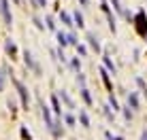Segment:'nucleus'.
I'll use <instances>...</instances> for the list:
<instances>
[{
    "mask_svg": "<svg viewBox=\"0 0 147 140\" xmlns=\"http://www.w3.org/2000/svg\"><path fill=\"white\" fill-rule=\"evenodd\" d=\"M43 119H45V125H47V129H49V132H51V129H53V119H51V113H49V108L47 106H45V104H43Z\"/></svg>",
    "mask_w": 147,
    "mask_h": 140,
    "instance_id": "nucleus-3",
    "label": "nucleus"
},
{
    "mask_svg": "<svg viewBox=\"0 0 147 140\" xmlns=\"http://www.w3.org/2000/svg\"><path fill=\"white\" fill-rule=\"evenodd\" d=\"M113 140H124V138H119V136H115V138H113Z\"/></svg>",
    "mask_w": 147,
    "mask_h": 140,
    "instance_id": "nucleus-17",
    "label": "nucleus"
},
{
    "mask_svg": "<svg viewBox=\"0 0 147 140\" xmlns=\"http://www.w3.org/2000/svg\"><path fill=\"white\" fill-rule=\"evenodd\" d=\"M81 96H83V100H85V104H92V98H90L88 89H81Z\"/></svg>",
    "mask_w": 147,
    "mask_h": 140,
    "instance_id": "nucleus-11",
    "label": "nucleus"
},
{
    "mask_svg": "<svg viewBox=\"0 0 147 140\" xmlns=\"http://www.w3.org/2000/svg\"><path fill=\"white\" fill-rule=\"evenodd\" d=\"M51 106H53V111H55V115H62V108H60L58 96H51Z\"/></svg>",
    "mask_w": 147,
    "mask_h": 140,
    "instance_id": "nucleus-6",
    "label": "nucleus"
},
{
    "mask_svg": "<svg viewBox=\"0 0 147 140\" xmlns=\"http://www.w3.org/2000/svg\"><path fill=\"white\" fill-rule=\"evenodd\" d=\"M128 104H132L134 111H139V98H136V93H130L128 96Z\"/></svg>",
    "mask_w": 147,
    "mask_h": 140,
    "instance_id": "nucleus-5",
    "label": "nucleus"
},
{
    "mask_svg": "<svg viewBox=\"0 0 147 140\" xmlns=\"http://www.w3.org/2000/svg\"><path fill=\"white\" fill-rule=\"evenodd\" d=\"M4 81H7V70H0V91L4 89Z\"/></svg>",
    "mask_w": 147,
    "mask_h": 140,
    "instance_id": "nucleus-10",
    "label": "nucleus"
},
{
    "mask_svg": "<svg viewBox=\"0 0 147 140\" xmlns=\"http://www.w3.org/2000/svg\"><path fill=\"white\" fill-rule=\"evenodd\" d=\"M141 140H147V132H143V136H141Z\"/></svg>",
    "mask_w": 147,
    "mask_h": 140,
    "instance_id": "nucleus-16",
    "label": "nucleus"
},
{
    "mask_svg": "<svg viewBox=\"0 0 147 140\" xmlns=\"http://www.w3.org/2000/svg\"><path fill=\"white\" fill-rule=\"evenodd\" d=\"M7 51H9V55H11V57L15 55V53H17V49H15V45H13L11 41H9V43H7Z\"/></svg>",
    "mask_w": 147,
    "mask_h": 140,
    "instance_id": "nucleus-9",
    "label": "nucleus"
},
{
    "mask_svg": "<svg viewBox=\"0 0 147 140\" xmlns=\"http://www.w3.org/2000/svg\"><path fill=\"white\" fill-rule=\"evenodd\" d=\"M24 57H26V64H28V68H32V70H34V72H36V74H40V68H38V64L34 62V59H32V55H30L28 51L24 53Z\"/></svg>",
    "mask_w": 147,
    "mask_h": 140,
    "instance_id": "nucleus-4",
    "label": "nucleus"
},
{
    "mask_svg": "<svg viewBox=\"0 0 147 140\" xmlns=\"http://www.w3.org/2000/svg\"><path fill=\"white\" fill-rule=\"evenodd\" d=\"M22 136H24V138H28V140H30V132H28V129H26V127H22Z\"/></svg>",
    "mask_w": 147,
    "mask_h": 140,
    "instance_id": "nucleus-15",
    "label": "nucleus"
},
{
    "mask_svg": "<svg viewBox=\"0 0 147 140\" xmlns=\"http://www.w3.org/2000/svg\"><path fill=\"white\" fill-rule=\"evenodd\" d=\"M90 43H92V47L96 49V51H98V43H96V38L92 36V34H90Z\"/></svg>",
    "mask_w": 147,
    "mask_h": 140,
    "instance_id": "nucleus-14",
    "label": "nucleus"
},
{
    "mask_svg": "<svg viewBox=\"0 0 147 140\" xmlns=\"http://www.w3.org/2000/svg\"><path fill=\"white\" fill-rule=\"evenodd\" d=\"M79 119H81V123H83V127H90V119H88V115H85L83 111L79 113Z\"/></svg>",
    "mask_w": 147,
    "mask_h": 140,
    "instance_id": "nucleus-7",
    "label": "nucleus"
},
{
    "mask_svg": "<svg viewBox=\"0 0 147 140\" xmlns=\"http://www.w3.org/2000/svg\"><path fill=\"white\" fill-rule=\"evenodd\" d=\"M64 121H66V123H68V125H70V127H73V125H75V119H73V117H70V115H64Z\"/></svg>",
    "mask_w": 147,
    "mask_h": 140,
    "instance_id": "nucleus-13",
    "label": "nucleus"
},
{
    "mask_svg": "<svg viewBox=\"0 0 147 140\" xmlns=\"http://www.w3.org/2000/svg\"><path fill=\"white\" fill-rule=\"evenodd\" d=\"M58 41H60V45H62V47H64V45H66V43H68V38H66V36H64V34H62V32H60V34H58Z\"/></svg>",
    "mask_w": 147,
    "mask_h": 140,
    "instance_id": "nucleus-12",
    "label": "nucleus"
},
{
    "mask_svg": "<svg viewBox=\"0 0 147 140\" xmlns=\"http://www.w3.org/2000/svg\"><path fill=\"white\" fill-rule=\"evenodd\" d=\"M15 87H17V91H19V98H22V106H24V108H28V104H30V98H28V89L24 87V83H19V81H15Z\"/></svg>",
    "mask_w": 147,
    "mask_h": 140,
    "instance_id": "nucleus-1",
    "label": "nucleus"
},
{
    "mask_svg": "<svg viewBox=\"0 0 147 140\" xmlns=\"http://www.w3.org/2000/svg\"><path fill=\"white\" fill-rule=\"evenodd\" d=\"M0 9H2L4 23H7V26H11V11H9V2H7V0H0Z\"/></svg>",
    "mask_w": 147,
    "mask_h": 140,
    "instance_id": "nucleus-2",
    "label": "nucleus"
},
{
    "mask_svg": "<svg viewBox=\"0 0 147 140\" xmlns=\"http://www.w3.org/2000/svg\"><path fill=\"white\" fill-rule=\"evenodd\" d=\"M60 98H62L64 102H66V106H68V108H73V100H70V98L66 96V91H62V93H60Z\"/></svg>",
    "mask_w": 147,
    "mask_h": 140,
    "instance_id": "nucleus-8",
    "label": "nucleus"
}]
</instances>
